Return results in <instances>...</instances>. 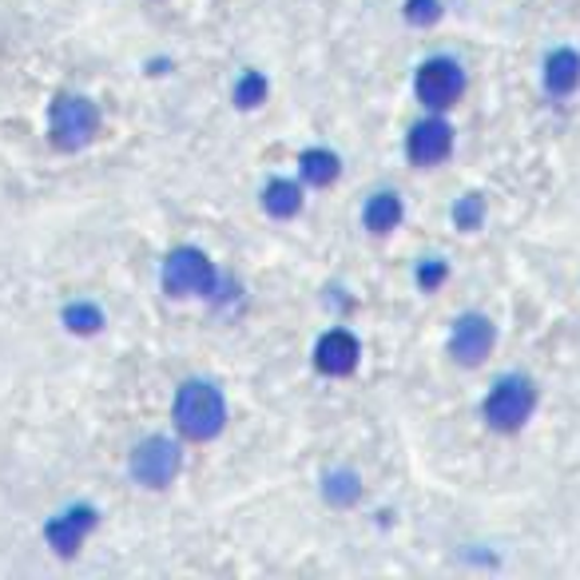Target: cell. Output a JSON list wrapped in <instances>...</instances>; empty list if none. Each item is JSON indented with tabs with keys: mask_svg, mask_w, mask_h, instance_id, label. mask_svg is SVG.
Wrapping results in <instances>:
<instances>
[{
	"mask_svg": "<svg viewBox=\"0 0 580 580\" xmlns=\"http://www.w3.org/2000/svg\"><path fill=\"white\" fill-rule=\"evenodd\" d=\"M64 323H68L76 335H92V330H100V311H92V306H72V311L64 314Z\"/></svg>",
	"mask_w": 580,
	"mask_h": 580,
	"instance_id": "cell-16",
	"label": "cell"
},
{
	"mask_svg": "<svg viewBox=\"0 0 580 580\" xmlns=\"http://www.w3.org/2000/svg\"><path fill=\"white\" fill-rule=\"evenodd\" d=\"M465 92V72L453 60H426L418 68V100L426 108H450Z\"/></svg>",
	"mask_w": 580,
	"mask_h": 580,
	"instance_id": "cell-6",
	"label": "cell"
},
{
	"mask_svg": "<svg viewBox=\"0 0 580 580\" xmlns=\"http://www.w3.org/2000/svg\"><path fill=\"white\" fill-rule=\"evenodd\" d=\"M453 219H457V227H465V231H469V227H477V223H481V199L465 196L462 207L453 211Z\"/></svg>",
	"mask_w": 580,
	"mask_h": 580,
	"instance_id": "cell-18",
	"label": "cell"
},
{
	"mask_svg": "<svg viewBox=\"0 0 580 580\" xmlns=\"http://www.w3.org/2000/svg\"><path fill=\"white\" fill-rule=\"evenodd\" d=\"M489 350H493V323L481 318V314H465L462 323L453 326L450 354L462 366H477V362L489 358Z\"/></svg>",
	"mask_w": 580,
	"mask_h": 580,
	"instance_id": "cell-7",
	"label": "cell"
},
{
	"mask_svg": "<svg viewBox=\"0 0 580 580\" xmlns=\"http://www.w3.org/2000/svg\"><path fill=\"white\" fill-rule=\"evenodd\" d=\"M163 290L175 294V299H187V294H211L215 290V267L207 263L203 251L196 247H179L167 255L163 263Z\"/></svg>",
	"mask_w": 580,
	"mask_h": 580,
	"instance_id": "cell-3",
	"label": "cell"
},
{
	"mask_svg": "<svg viewBox=\"0 0 580 580\" xmlns=\"http://www.w3.org/2000/svg\"><path fill=\"white\" fill-rule=\"evenodd\" d=\"M299 207H302V199H299V187L294 184L275 179V184L267 187V211L275 215V219H287V215H294Z\"/></svg>",
	"mask_w": 580,
	"mask_h": 580,
	"instance_id": "cell-14",
	"label": "cell"
},
{
	"mask_svg": "<svg viewBox=\"0 0 580 580\" xmlns=\"http://www.w3.org/2000/svg\"><path fill=\"white\" fill-rule=\"evenodd\" d=\"M131 474H136V481H143L148 489L172 486L175 474H179V445L167 438L140 441L136 453H131Z\"/></svg>",
	"mask_w": 580,
	"mask_h": 580,
	"instance_id": "cell-5",
	"label": "cell"
},
{
	"mask_svg": "<svg viewBox=\"0 0 580 580\" xmlns=\"http://www.w3.org/2000/svg\"><path fill=\"white\" fill-rule=\"evenodd\" d=\"M96 525V513L92 509H72L68 517H60V521L48 525V541H52V549L56 553H64V557H72L76 549H80L84 533Z\"/></svg>",
	"mask_w": 580,
	"mask_h": 580,
	"instance_id": "cell-10",
	"label": "cell"
},
{
	"mask_svg": "<svg viewBox=\"0 0 580 580\" xmlns=\"http://www.w3.org/2000/svg\"><path fill=\"white\" fill-rule=\"evenodd\" d=\"M263 96H267V80H263L259 72H251V76H243V80H239V88H235V104H239V108H259V104H263Z\"/></svg>",
	"mask_w": 580,
	"mask_h": 580,
	"instance_id": "cell-15",
	"label": "cell"
},
{
	"mask_svg": "<svg viewBox=\"0 0 580 580\" xmlns=\"http://www.w3.org/2000/svg\"><path fill=\"white\" fill-rule=\"evenodd\" d=\"M533 406H537L533 382H529V378H505V382L493 386V394L486 398V421L493 430L513 433L529 421Z\"/></svg>",
	"mask_w": 580,
	"mask_h": 580,
	"instance_id": "cell-2",
	"label": "cell"
},
{
	"mask_svg": "<svg viewBox=\"0 0 580 580\" xmlns=\"http://www.w3.org/2000/svg\"><path fill=\"white\" fill-rule=\"evenodd\" d=\"M580 84V56L577 52H569V48H560V52H553L545 64V88L553 96H569L572 88Z\"/></svg>",
	"mask_w": 580,
	"mask_h": 580,
	"instance_id": "cell-11",
	"label": "cell"
},
{
	"mask_svg": "<svg viewBox=\"0 0 580 580\" xmlns=\"http://www.w3.org/2000/svg\"><path fill=\"white\" fill-rule=\"evenodd\" d=\"M398 223H402V203H398V196L382 191V196H374L370 203H366V227H370L374 235L394 231Z\"/></svg>",
	"mask_w": 580,
	"mask_h": 580,
	"instance_id": "cell-12",
	"label": "cell"
},
{
	"mask_svg": "<svg viewBox=\"0 0 580 580\" xmlns=\"http://www.w3.org/2000/svg\"><path fill=\"white\" fill-rule=\"evenodd\" d=\"M314 366H318L323 374H335V378L350 374L354 366H358V338L346 335V330H330V335H323V342H318V350H314Z\"/></svg>",
	"mask_w": 580,
	"mask_h": 580,
	"instance_id": "cell-9",
	"label": "cell"
},
{
	"mask_svg": "<svg viewBox=\"0 0 580 580\" xmlns=\"http://www.w3.org/2000/svg\"><path fill=\"white\" fill-rule=\"evenodd\" d=\"M302 179L314 187H326L338 179V155L335 151H306L302 155Z\"/></svg>",
	"mask_w": 580,
	"mask_h": 580,
	"instance_id": "cell-13",
	"label": "cell"
},
{
	"mask_svg": "<svg viewBox=\"0 0 580 580\" xmlns=\"http://www.w3.org/2000/svg\"><path fill=\"white\" fill-rule=\"evenodd\" d=\"M406 16H409V24H433L441 16V9H438V0H409Z\"/></svg>",
	"mask_w": 580,
	"mask_h": 580,
	"instance_id": "cell-17",
	"label": "cell"
},
{
	"mask_svg": "<svg viewBox=\"0 0 580 580\" xmlns=\"http://www.w3.org/2000/svg\"><path fill=\"white\" fill-rule=\"evenodd\" d=\"M227 421L223 394L211 382H184L175 394V426L191 441H211Z\"/></svg>",
	"mask_w": 580,
	"mask_h": 580,
	"instance_id": "cell-1",
	"label": "cell"
},
{
	"mask_svg": "<svg viewBox=\"0 0 580 580\" xmlns=\"http://www.w3.org/2000/svg\"><path fill=\"white\" fill-rule=\"evenodd\" d=\"M96 124H100V116H96L92 100L60 96L56 108H52V143L60 151H80L96 136Z\"/></svg>",
	"mask_w": 580,
	"mask_h": 580,
	"instance_id": "cell-4",
	"label": "cell"
},
{
	"mask_svg": "<svg viewBox=\"0 0 580 580\" xmlns=\"http://www.w3.org/2000/svg\"><path fill=\"white\" fill-rule=\"evenodd\" d=\"M409 160L421 163V167H430V163H441L450 155L453 148V131L450 124H441V119H421L418 128L409 131Z\"/></svg>",
	"mask_w": 580,
	"mask_h": 580,
	"instance_id": "cell-8",
	"label": "cell"
},
{
	"mask_svg": "<svg viewBox=\"0 0 580 580\" xmlns=\"http://www.w3.org/2000/svg\"><path fill=\"white\" fill-rule=\"evenodd\" d=\"M438 279H445V267H441V263H433V267L421 270V282H426V287H433Z\"/></svg>",
	"mask_w": 580,
	"mask_h": 580,
	"instance_id": "cell-19",
	"label": "cell"
}]
</instances>
